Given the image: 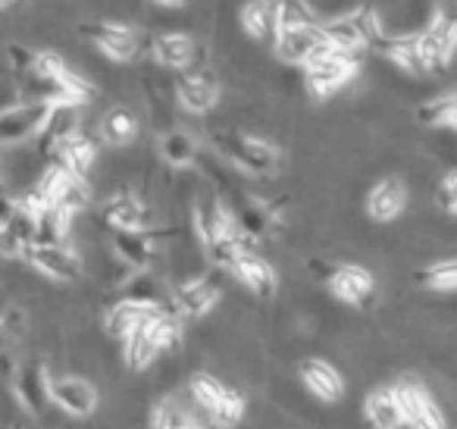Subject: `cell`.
Returning a JSON list of instances; mask_svg holds the SVG:
<instances>
[{
  "label": "cell",
  "mask_w": 457,
  "mask_h": 429,
  "mask_svg": "<svg viewBox=\"0 0 457 429\" xmlns=\"http://www.w3.org/2000/svg\"><path fill=\"white\" fill-rule=\"evenodd\" d=\"M361 57L363 54H345L336 47H320L311 60L304 63V85L317 101L332 97L336 91H342L351 79L361 70Z\"/></svg>",
  "instance_id": "obj_1"
},
{
  "label": "cell",
  "mask_w": 457,
  "mask_h": 429,
  "mask_svg": "<svg viewBox=\"0 0 457 429\" xmlns=\"http://www.w3.org/2000/svg\"><path fill=\"white\" fill-rule=\"evenodd\" d=\"M188 389H191L195 404L210 416V423H213L216 429H232L242 423L245 398H242V391H236L232 385L220 383V379L210 376V373H195Z\"/></svg>",
  "instance_id": "obj_2"
},
{
  "label": "cell",
  "mask_w": 457,
  "mask_h": 429,
  "mask_svg": "<svg viewBox=\"0 0 457 429\" xmlns=\"http://www.w3.org/2000/svg\"><path fill=\"white\" fill-rule=\"evenodd\" d=\"M213 147L228 160L236 164L238 170L251 172V176H270V172L279 170V151L270 145L267 139H254V135L245 132H216L213 135Z\"/></svg>",
  "instance_id": "obj_3"
},
{
  "label": "cell",
  "mask_w": 457,
  "mask_h": 429,
  "mask_svg": "<svg viewBox=\"0 0 457 429\" xmlns=\"http://www.w3.org/2000/svg\"><path fill=\"white\" fill-rule=\"evenodd\" d=\"M79 38H85L88 45H95L104 57L116 60V63H129L141 54V32H135L132 26H122L116 20H91V22H82L76 29Z\"/></svg>",
  "instance_id": "obj_4"
},
{
  "label": "cell",
  "mask_w": 457,
  "mask_h": 429,
  "mask_svg": "<svg viewBox=\"0 0 457 429\" xmlns=\"http://www.w3.org/2000/svg\"><path fill=\"white\" fill-rule=\"evenodd\" d=\"M176 97L188 114H210L220 104V79L210 66H191L176 79Z\"/></svg>",
  "instance_id": "obj_5"
},
{
  "label": "cell",
  "mask_w": 457,
  "mask_h": 429,
  "mask_svg": "<svg viewBox=\"0 0 457 429\" xmlns=\"http://www.w3.org/2000/svg\"><path fill=\"white\" fill-rule=\"evenodd\" d=\"M22 260L38 273H45L47 279H54V282L72 285L82 279V260L70 245H29L22 251Z\"/></svg>",
  "instance_id": "obj_6"
},
{
  "label": "cell",
  "mask_w": 457,
  "mask_h": 429,
  "mask_svg": "<svg viewBox=\"0 0 457 429\" xmlns=\"http://www.w3.org/2000/svg\"><path fill=\"white\" fill-rule=\"evenodd\" d=\"M51 107L47 104H32V101H20L13 107L0 110V147H16L22 141L35 139L45 126Z\"/></svg>",
  "instance_id": "obj_7"
},
{
  "label": "cell",
  "mask_w": 457,
  "mask_h": 429,
  "mask_svg": "<svg viewBox=\"0 0 457 429\" xmlns=\"http://www.w3.org/2000/svg\"><path fill=\"white\" fill-rule=\"evenodd\" d=\"M222 295V279L220 273L210 276H195L188 282H182L176 291H170V307L176 316H204L207 310H213V304Z\"/></svg>",
  "instance_id": "obj_8"
},
{
  "label": "cell",
  "mask_w": 457,
  "mask_h": 429,
  "mask_svg": "<svg viewBox=\"0 0 457 429\" xmlns=\"http://www.w3.org/2000/svg\"><path fill=\"white\" fill-rule=\"evenodd\" d=\"M151 54L157 60V66L163 70H191V66H207L204 63V45L197 38H191L188 32H163L151 38Z\"/></svg>",
  "instance_id": "obj_9"
},
{
  "label": "cell",
  "mask_w": 457,
  "mask_h": 429,
  "mask_svg": "<svg viewBox=\"0 0 457 429\" xmlns=\"http://www.w3.org/2000/svg\"><path fill=\"white\" fill-rule=\"evenodd\" d=\"M454 20H445V16H436L423 32L417 35V51L420 60L426 66V76L429 72H445L454 57Z\"/></svg>",
  "instance_id": "obj_10"
},
{
  "label": "cell",
  "mask_w": 457,
  "mask_h": 429,
  "mask_svg": "<svg viewBox=\"0 0 457 429\" xmlns=\"http://www.w3.org/2000/svg\"><path fill=\"white\" fill-rule=\"evenodd\" d=\"M104 220L110 223L113 229H122V232H151L154 226V214L145 201H138L129 191H116L104 201L101 207Z\"/></svg>",
  "instance_id": "obj_11"
},
{
  "label": "cell",
  "mask_w": 457,
  "mask_h": 429,
  "mask_svg": "<svg viewBox=\"0 0 457 429\" xmlns=\"http://www.w3.org/2000/svg\"><path fill=\"white\" fill-rule=\"evenodd\" d=\"M79 129H82V104H54L41 132L35 135V147H38L41 157H51L54 147L72 139Z\"/></svg>",
  "instance_id": "obj_12"
},
{
  "label": "cell",
  "mask_w": 457,
  "mask_h": 429,
  "mask_svg": "<svg viewBox=\"0 0 457 429\" xmlns=\"http://www.w3.org/2000/svg\"><path fill=\"white\" fill-rule=\"evenodd\" d=\"M16 401L29 410V414H45L47 404H51V376H47V366L41 360H29L16 370L13 379Z\"/></svg>",
  "instance_id": "obj_13"
},
{
  "label": "cell",
  "mask_w": 457,
  "mask_h": 429,
  "mask_svg": "<svg viewBox=\"0 0 457 429\" xmlns=\"http://www.w3.org/2000/svg\"><path fill=\"white\" fill-rule=\"evenodd\" d=\"M326 282H329V291L345 304H367L376 291V282L370 276V270L357 264H338L332 270H326Z\"/></svg>",
  "instance_id": "obj_14"
},
{
  "label": "cell",
  "mask_w": 457,
  "mask_h": 429,
  "mask_svg": "<svg viewBox=\"0 0 457 429\" xmlns=\"http://www.w3.org/2000/svg\"><path fill=\"white\" fill-rule=\"evenodd\" d=\"M51 404L70 416H91L97 408V389L82 376L51 379Z\"/></svg>",
  "instance_id": "obj_15"
},
{
  "label": "cell",
  "mask_w": 457,
  "mask_h": 429,
  "mask_svg": "<svg viewBox=\"0 0 457 429\" xmlns=\"http://www.w3.org/2000/svg\"><path fill=\"white\" fill-rule=\"evenodd\" d=\"M329 41L323 38V29L320 26H304V29H282L279 38H276L273 51L276 57L286 66H304L320 47H326Z\"/></svg>",
  "instance_id": "obj_16"
},
{
  "label": "cell",
  "mask_w": 457,
  "mask_h": 429,
  "mask_svg": "<svg viewBox=\"0 0 457 429\" xmlns=\"http://www.w3.org/2000/svg\"><path fill=\"white\" fill-rule=\"evenodd\" d=\"M47 160H51V166H60V170H66L70 176L88 179L91 166H95V160H97V141L91 139L85 129H79L72 139H66L63 145L54 147Z\"/></svg>",
  "instance_id": "obj_17"
},
{
  "label": "cell",
  "mask_w": 457,
  "mask_h": 429,
  "mask_svg": "<svg viewBox=\"0 0 457 429\" xmlns=\"http://www.w3.org/2000/svg\"><path fill=\"white\" fill-rule=\"evenodd\" d=\"M116 260H120L126 270L141 273V270H154L157 264V248H154V232H122L113 229V239H110Z\"/></svg>",
  "instance_id": "obj_18"
},
{
  "label": "cell",
  "mask_w": 457,
  "mask_h": 429,
  "mask_svg": "<svg viewBox=\"0 0 457 429\" xmlns=\"http://www.w3.org/2000/svg\"><path fill=\"white\" fill-rule=\"evenodd\" d=\"M228 273H232L242 285H248L257 298H273L276 289H279V279H276L273 264L263 260L257 251H242L236 257V264L228 266Z\"/></svg>",
  "instance_id": "obj_19"
},
{
  "label": "cell",
  "mask_w": 457,
  "mask_h": 429,
  "mask_svg": "<svg viewBox=\"0 0 457 429\" xmlns=\"http://www.w3.org/2000/svg\"><path fill=\"white\" fill-rule=\"evenodd\" d=\"M242 29L251 41L273 47L279 38V10L276 0H248L242 7Z\"/></svg>",
  "instance_id": "obj_20"
},
{
  "label": "cell",
  "mask_w": 457,
  "mask_h": 429,
  "mask_svg": "<svg viewBox=\"0 0 457 429\" xmlns=\"http://www.w3.org/2000/svg\"><path fill=\"white\" fill-rule=\"evenodd\" d=\"M404 204H407L404 182H401L398 176H386V179H379L373 189H370L367 214H370V220H376V223H392V220H398V216H401Z\"/></svg>",
  "instance_id": "obj_21"
},
{
  "label": "cell",
  "mask_w": 457,
  "mask_h": 429,
  "mask_svg": "<svg viewBox=\"0 0 457 429\" xmlns=\"http://www.w3.org/2000/svg\"><path fill=\"white\" fill-rule=\"evenodd\" d=\"M120 301L138 304V307H170V291L151 270L129 273L120 282Z\"/></svg>",
  "instance_id": "obj_22"
},
{
  "label": "cell",
  "mask_w": 457,
  "mask_h": 429,
  "mask_svg": "<svg viewBox=\"0 0 457 429\" xmlns=\"http://www.w3.org/2000/svg\"><path fill=\"white\" fill-rule=\"evenodd\" d=\"M301 383H304L307 391H313L320 401H338V398L345 395L342 373L320 358H311L301 364Z\"/></svg>",
  "instance_id": "obj_23"
},
{
  "label": "cell",
  "mask_w": 457,
  "mask_h": 429,
  "mask_svg": "<svg viewBox=\"0 0 457 429\" xmlns=\"http://www.w3.org/2000/svg\"><path fill=\"white\" fill-rule=\"evenodd\" d=\"M363 414H367V420H370V426H373V429H401V426H404V420H401L398 398H395V389L370 391L367 404H363Z\"/></svg>",
  "instance_id": "obj_24"
},
{
  "label": "cell",
  "mask_w": 457,
  "mask_h": 429,
  "mask_svg": "<svg viewBox=\"0 0 457 429\" xmlns=\"http://www.w3.org/2000/svg\"><path fill=\"white\" fill-rule=\"evenodd\" d=\"M72 216L63 214L60 207L47 204V207L35 210V241L32 245H66Z\"/></svg>",
  "instance_id": "obj_25"
},
{
  "label": "cell",
  "mask_w": 457,
  "mask_h": 429,
  "mask_svg": "<svg viewBox=\"0 0 457 429\" xmlns=\"http://www.w3.org/2000/svg\"><path fill=\"white\" fill-rule=\"evenodd\" d=\"M138 135V120L129 114L126 107H113L110 114H104L101 120V141L110 147H126Z\"/></svg>",
  "instance_id": "obj_26"
},
{
  "label": "cell",
  "mask_w": 457,
  "mask_h": 429,
  "mask_svg": "<svg viewBox=\"0 0 457 429\" xmlns=\"http://www.w3.org/2000/svg\"><path fill=\"white\" fill-rule=\"evenodd\" d=\"M417 122L426 129H454L457 126V97L451 91L432 97V101H423L417 107Z\"/></svg>",
  "instance_id": "obj_27"
},
{
  "label": "cell",
  "mask_w": 457,
  "mask_h": 429,
  "mask_svg": "<svg viewBox=\"0 0 457 429\" xmlns=\"http://www.w3.org/2000/svg\"><path fill=\"white\" fill-rule=\"evenodd\" d=\"M145 320H147V316H145ZM145 320H141L138 326H135L132 332L122 339V354H126V364L132 366V370H147V366L160 358V348L154 345V339L147 335Z\"/></svg>",
  "instance_id": "obj_28"
},
{
  "label": "cell",
  "mask_w": 457,
  "mask_h": 429,
  "mask_svg": "<svg viewBox=\"0 0 457 429\" xmlns=\"http://www.w3.org/2000/svg\"><path fill=\"white\" fill-rule=\"evenodd\" d=\"M160 154H163V160L170 166H176V170H185V166H191L197 160V141H195V135L185 132V129L166 132L163 139H160Z\"/></svg>",
  "instance_id": "obj_29"
},
{
  "label": "cell",
  "mask_w": 457,
  "mask_h": 429,
  "mask_svg": "<svg viewBox=\"0 0 457 429\" xmlns=\"http://www.w3.org/2000/svg\"><path fill=\"white\" fill-rule=\"evenodd\" d=\"M151 310H157V307H138V304L116 301L113 307L107 310V320H104V326H107V332L113 335V339L122 341L141 320H145L147 314H151Z\"/></svg>",
  "instance_id": "obj_30"
},
{
  "label": "cell",
  "mask_w": 457,
  "mask_h": 429,
  "mask_svg": "<svg viewBox=\"0 0 457 429\" xmlns=\"http://www.w3.org/2000/svg\"><path fill=\"white\" fill-rule=\"evenodd\" d=\"M417 279L432 291H454L457 289V264L451 257L445 260H432L429 266L417 273Z\"/></svg>",
  "instance_id": "obj_31"
},
{
  "label": "cell",
  "mask_w": 457,
  "mask_h": 429,
  "mask_svg": "<svg viewBox=\"0 0 457 429\" xmlns=\"http://www.w3.org/2000/svg\"><path fill=\"white\" fill-rule=\"evenodd\" d=\"M279 10V32L282 29H304V26H320L317 13L307 0H276Z\"/></svg>",
  "instance_id": "obj_32"
},
{
  "label": "cell",
  "mask_w": 457,
  "mask_h": 429,
  "mask_svg": "<svg viewBox=\"0 0 457 429\" xmlns=\"http://www.w3.org/2000/svg\"><path fill=\"white\" fill-rule=\"evenodd\" d=\"M436 204L442 207L445 216H454L457 214V172L448 170L445 172V179L438 182L436 189Z\"/></svg>",
  "instance_id": "obj_33"
},
{
  "label": "cell",
  "mask_w": 457,
  "mask_h": 429,
  "mask_svg": "<svg viewBox=\"0 0 457 429\" xmlns=\"http://www.w3.org/2000/svg\"><path fill=\"white\" fill-rule=\"evenodd\" d=\"M22 251H26V245L16 239L13 229L0 226V257L4 260H22Z\"/></svg>",
  "instance_id": "obj_34"
},
{
  "label": "cell",
  "mask_w": 457,
  "mask_h": 429,
  "mask_svg": "<svg viewBox=\"0 0 457 429\" xmlns=\"http://www.w3.org/2000/svg\"><path fill=\"white\" fill-rule=\"evenodd\" d=\"M16 198L13 195H4V191H0V226H7L10 220H13V214H16Z\"/></svg>",
  "instance_id": "obj_35"
},
{
  "label": "cell",
  "mask_w": 457,
  "mask_h": 429,
  "mask_svg": "<svg viewBox=\"0 0 457 429\" xmlns=\"http://www.w3.org/2000/svg\"><path fill=\"white\" fill-rule=\"evenodd\" d=\"M145 4H154V7H163V10H182V7H188V0H145Z\"/></svg>",
  "instance_id": "obj_36"
},
{
  "label": "cell",
  "mask_w": 457,
  "mask_h": 429,
  "mask_svg": "<svg viewBox=\"0 0 457 429\" xmlns=\"http://www.w3.org/2000/svg\"><path fill=\"white\" fill-rule=\"evenodd\" d=\"M13 4H20V0H0V10H10Z\"/></svg>",
  "instance_id": "obj_37"
},
{
  "label": "cell",
  "mask_w": 457,
  "mask_h": 429,
  "mask_svg": "<svg viewBox=\"0 0 457 429\" xmlns=\"http://www.w3.org/2000/svg\"><path fill=\"white\" fill-rule=\"evenodd\" d=\"M191 429H207V426H201V423H197V426H191Z\"/></svg>",
  "instance_id": "obj_38"
}]
</instances>
